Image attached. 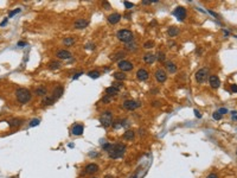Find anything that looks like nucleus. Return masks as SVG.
Instances as JSON below:
<instances>
[{"label":"nucleus","instance_id":"obj_1","mask_svg":"<svg viewBox=\"0 0 237 178\" xmlns=\"http://www.w3.org/2000/svg\"><path fill=\"white\" fill-rule=\"evenodd\" d=\"M102 148L108 153L112 159H121L126 154L127 146L123 143H106Z\"/></svg>","mask_w":237,"mask_h":178},{"label":"nucleus","instance_id":"obj_2","mask_svg":"<svg viewBox=\"0 0 237 178\" xmlns=\"http://www.w3.org/2000/svg\"><path fill=\"white\" fill-rule=\"evenodd\" d=\"M16 99L20 105H26L31 101L32 99V93L29 88H18L16 90Z\"/></svg>","mask_w":237,"mask_h":178},{"label":"nucleus","instance_id":"obj_3","mask_svg":"<svg viewBox=\"0 0 237 178\" xmlns=\"http://www.w3.org/2000/svg\"><path fill=\"white\" fill-rule=\"evenodd\" d=\"M116 38H117L120 42L125 43V44L135 41V39H134V33H133L132 30H129V29H121V30H119V31L116 32Z\"/></svg>","mask_w":237,"mask_h":178},{"label":"nucleus","instance_id":"obj_4","mask_svg":"<svg viewBox=\"0 0 237 178\" xmlns=\"http://www.w3.org/2000/svg\"><path fill=\"white\" fill-rule=\"evenodd\" d=\"M100 124L103 126V127H109L113 125L114 122V115H113V112L112 111H104L101 113L100 115Z\"/></svg>","mask_w":237,"mask_h":178},{"label":"nucleus","instance_id":"obj_5","mask_svg":"<svg viewBox=\"0 0 237 178\" xmlns=\"http://www.w3.org/2000/svg\"><path fill=\"white\" fill-rule=\"evenodd\" d=\"M209 77H210V70H209V68H206V67L200 68V69L196 72V75H194V80H196L199 84H203V83H205L206 81H209Z\"/></svg>","mask_w":237,"mask_h":178},{"label":"nucleus","instance_id":"obj_6","mask_svg":"<svg viewBox=\"0 0 237 178\" xmlns=\"http://www.w3.org/2000/svg\"><path fill=\"white\" fill-rule=\"evenodd\" d=\"M172 14H173L179 22H184V20L186 19V17H187V10H186L184 6H177V7L173 10Z\"/></svg>","mask_w":237,"mask_h":178},{"label":"nucleus","instance_id":"obj_7","mask_svg":"<svg viewBox=\"0 0 237 178\" xmlns=\"http://www.w3.org/2000/svg\"><path fill=\"white\" fill-rule=\"evenodd\" d=\"M117 68H119L120 71H122V72L126 74V72L132 71V70L134 69V65H133L132 62H129V61H127V59H122V61H120V62L117 63Z\"/></svg>","mask_w":237,"mask_h":178},{"label":"nucleus","instance_id":"obj_8","mask_svg":"<svg viewBox=\"0 0 237 178\" xmlns=\"http://www.w3.org/2000/svg\"><path fill=\"white\" fill-rule=\"evenodd\" d=\"M140 105H141L140 101H136V100H132V99H129V100H125V102L122 103V107H123V109L132 112V111H135L136 108H139Z\"/></svg>","mask_w":237,"mask_h":178},{"label":"nucleus","instance_id":"obj_9","mask_svg":"<svg viewBox=\"0 0 237 178\" xmlns=\"http://www.w3.org/2000/svg\"><path fill=\"white\" fill-rule=\"evenodd\" d=\"M99 170H100V166L97 165V164H95V163H89V164H87L86 166H84V169H83V176H86V174H95V173H97L99 172Z\"/></svg>","mask_w":237,"mask_h":178},{"label":"nucleus","instance_id":"obj_10","mask_svg":"<svg viewBox=\"0 0 237 178\" xmlns=\"http://www.w3.org/2000/svg\"><path fill=\"white\" fill-rule=\"evenodd\" d=\"M154 78H155L156 82L164 83V82H166V80H167V74H166V71H165L164 69H158V70L154 72Z\"/></svg>","mask_w":237,"mask_h":178},{"label":"nucleus","instance_id":"obj_11","mask_svg":"<svg viewBox=\"0 0 237 178\" xmlns=\"http://www.w3.org/2000/svg\"><path fill=\"white\" fill-rule=\"evenodd\" d=\"M83 131H84V125L83 124H73L71 130H70V133H71V135L78 137V135L83 134Z\"/></svg>","mask_w":237,"mask_h":178},{"label":"nucleus","instance_id":"obj_12","mask_svg":"<svg viewBox=\"0 0 237 178\" xmlns=\"http://www.w3.org/2000/svg\"><path fill=\"white\" fill-rule=\"evenodd\" d=\"M88 25H89V22H88L87 19H83V18L77 19V20H75V23H73V27H75L76 30H83V29H86Z\"/></svg>","mask_w":237,"mask_h":178},{"label":"nucleus","instance_id":"obj_13","mask_svg":"<svg viewBox=\"0 0 237 178\" xmlns=\"http://www.w3.org/2000/svg\"><path fill=\"white\" fill-rule=\"evenodd\" d=\"M63 93H64V85H63V84H57V85L53 88L51 95H52L56 100H58V99L63 95Z\"/></svg>","mask_w":237,"mask_h":178},{"label":"nucleus","instance_id":"obj_14","mask_svg":"<svg viewBox=\"0 0 237 178\" xmlns=\"http://www.w3.org/2000/svg\"><path fill=\"white\" fill-rule=\"evenodd\" d=\"M209 83H210V87L212 89H218L220 87V80L217 75H211L209 77Z\"/></svg>","mask_w":237,"mask_h":178},{"label":"nucleus","instance_id":"obj_15","mask_svg":"<svg viewBox=\"0 0 237 178\" xmlns=\"http://www.w3.org/2000/svg\"><path fill=\"white\" fill-rule=\"evenodd\" d=\"M149 77V72L145 69V68H140L138 71H136V78L139 81H147Z\"/></svg>","mask_w":237,"mask_h":178},{"label":"nucleus","instance_id":"obj_16","mask_svg":"<svg viewBox=\"0 0 237 178\" xmlns=\"http://www.w3.org/2000/svg\"><path fill=\"white\" fill-rule=\"evenodd\" d=\"M120 20H121V14L117 13V12H114V13H112V14H109V16L107 17V22H108L109 24H112V25L117 24Z\"/></svg>","mask_w":237,"mask_h":178},{"label":"nucleus","instance_id":"obj_17","mask_svg":"<svg viewBox=\"0 0 237 178\" xmlns=\"http://www.w3.org/2000/svg\"><path fill=\"white\" fill-rule=\"evenodd\" d=\"M56 57L58 59H69L71 57V52L65 50V49H59L57 52H56Z\"/></svg>","mask_w":237,"mask_h":178},{"label":"nucleus","instance_id":"obj_18","mask_svg":"<svg viewBox=\"0 0 237 178\" xmlns=\"http://www.w3.org/2000/svg\"><path fill=\"white\" fill-rule=\"evenodd\" d=\"M142 61L146 63V64H153L155 61H156V56L152 52H146L143 56H142Z\"/></svg>","mask_w":237,"mask_h":178},{"label":"nucleus","instance_id":"obj_19","mask_svg":"<svg viewBox=\"0 0 237 178\" xmlns=\"http://www.w3.org/2000/svg\"><path fill=\"white\" fill-rule=\"evenodd\" d=\"M57 100L52 96V95H46V96H44L43 99H42V106H44V107H48V106H52L55 102H56Z\"/></svg>","mask_w":237,"mask_h":178},{"label":"nucleus","instance_id":"obj_20","mask_svg":"<svg viewBox=\"0 0 237 178\" xmlns=\"http://www.w3.org/2000/svg\"><path fill=\"white\" fill-rule=\"evenodd\" d=\"M138 49H139V45L135 41L125 44V51L126 52H135V51H138Z\"/></svg>","mask_w":237,"mask_h":178},{"label":"nucleus","instance_id":"obj_21","mask_svg":"<svg viewBox=\"0 0 237 178\" xmlns=\"http://www.w3.org/2000/svg\"><path fill=\"white\" fill-rule=\"evenodd\" d=\"M165 68H166V70H167L170 74H176L177 70H178L177 64L173 63L172 61H166V62H165Z\"/></svg>","mask_w":237,"mask_h":178},{"label":"nucleus","instance_id":"obj_22","mask_svg":"<svg viewBox=\"0 0 237 178\" xmlns=\"http://www.w3.org/2000/svg\"><path fill=\"white\" fill-rule=\"evenodd\" d=\"M35 94L37 96H40V98H44L48 94V88L45 85H38L36 89H35Z\"/></svg>","mask_w":237,"mask_h":178},{"label":"nucleus","instance_id":"obj_23","mask_svg":"<svg viewBox=\"0 0 237 178\" xmlns=\"http://www.w3.org/2000/svg\"><path fill=\"white\" fill-rule=\"evenodd\" d=\"M126 55H127V52L125 51V50H121V51H119V52H116V54H114L112 57H110V59L113 61V62H120V61H122V58H125L126 57Z\"/></svg>","mask_w":237,"mask_h":178},{"label":"nucleus","instance_id":"obj_24","mask_svg":"<svg viewBox=\"0 0 237 178\" xmlns=\"http://www.w3.org/2000/svg\"><path fill=\"white\" fill-rule=\"evenodd\" d=\"M23 124H24V120H23V119H19V118H14V119H12V120L9 121V126H10V128H17V127H20Z\"/></svg>","mask_w":237,"mask_h":178},{"label":"nucleus","instance_id":"obj_25","mask_svg":"<svg viewBox=\"0 0 237 178\" xmlns=\"http://www.w3.org/2000/svg\"><path fill=\"white\" fill-rule=\"evenodd\" d=\"M135 132L133 131V130H127L125 133H123V135H122V138L125 139V140H127V141H132V140H134L135 139Z\"/></svg>","mask_w":237,"mask_h":178},{"label":"nucleus","instance_id":"obj_26","mask_svg":"<svg viewBox=\"0 0 237 178\" xmlns=\"http://www.w3.org/2000/svg\"><path fill=\"white\" fill-rule=\"evenodd\" d=\"M119 90L120 89H117V88H115V87H108V88H106V94L108 95V96H110V98H113V96H116V95H119Z\"/></svg>","mask_w":237,"mask_h":178},{"label":"nucleus","instance_id":"obj_27","mask_svg":"<svg viewBox=\"0 0 237 178\" xmlns=\"http://www.w3.org/2000/svg\"><path fill=\"white\" fill-rule=\"evenodd\" d=\"M180 33V30H179V27H177V26H170L169 29H167V35L170 36V37H177L178 35Z\"/></svg>","mask_w":237,"mask_h":178},{"label":"nucleus","instance_id":"obj_28","mask_svg":"<svg viewBox=\"0 0 237 178\" xmlns=\"http://www.w3.org/2000/svg\"><path fill=\"white\" fill-rule=\"evenodd\" d=\"M62 67V63L59 62V61H51V62H49V64H48V68L50 69V70H57V69H59Z\"/></svg>","mask_w":237,"mask_h":178},{"label":"nucleus","instance_id":"obj_29","mask_svg":"<svg viewBox=\"0 0 237 178\" xmlns=\"http://www.w3.org/2000/svg\"><path fill=\"white\" fill-rule=\"evenodd\" d=\"M113 77L116 80V81H125L126 78H127V76H126V74L125 72H122V71H116V72H114L113 74Z\"/></svg>","mask_w":237,"mask_h":178},{"label":"nucleus","instance_id":"obj_30","mask_svg":"<svg viewBox=\"0 0 237 178\" xmlns=\"http://www.w3.org/2000/svg\"><path fill=\"white\" fill-rule=\"evenodd\" d=\"M156 56V61L160 62V63H165L166 62V54L163 52V51H158V54L155 55Z\"/></svg>","mask_w":237,"mask_h":178},{"label":"nucleus","instance_id":"obj_31","mask_svg":"<svg viewBox=\"0 0 237 178\" xmlns=\"http://www.w3.org/2000/svg\"><path fill=\"white\" fill-rule=\"evenodd\" d=\"M75 42H76V39H75L73 37H66V38L63 39V44H64L65 46H71V45L75 44Z\"/></svg>","mask_w":237,"mask_h":178},{"label":"nucleus","instance_id":"obj_32","mask_svg":"<svg viewBox=\"0 0 237 178\" xmlns=\"http://www.w3.org/2000/svg\"><path fill=\"white\" fill-rule=\"evenodd\" d=\"M88 76L91 77V78H94V80H96V78H99L101 76V72L97 71V70H91V71L88 72Z\"/></svg>","mask_w":237,"mask_h":178},{"label":"nucleus","instance_id":"obj_33","mask_svg":"<svg viewBox=\"0 0 237 178\" xmlns=\"http://www.w3.org/2000/svg\"><path fill=\"white\" fill-rule=\"evenodd\" d=\"M112 127H113L114 130H119V128L123 127V126H122V120H116V121H114L113 125H112Z\"/></svg>","mask_w":237,"mask_h":178},{"label":"nucleus","instance_id":"obj_34","mask_svg":"<svg viewBox=\"0 0 237 178\" xmlns=\"http://www.w3.org/2000/svg\"><path fill=\"white\" fill-rule=\"evenodd\" d=\"M212 118L215 119V120H222L223 119V115L218 112V111H216V112H213V114H212Z\"/></svg>","mask_w":237,"mask_h":178},{"label":"nucleus","instance_id":"obj_35","mask_svg":"<svg viewBox=\"0 0 237 178\" xmlns=\"http://www.w3.org/2000/svg\"><path fill=\"white\" fill-rule=\"evenodd\" d=\"M153 46H154V42H152V41L143 43V49H152Z\"/></svg>","mask_w":237,"mask_h":178},{"label":"nucleus","instance_id":"obj_36","mask_svg":"<svg viewBox=\"0 0 237 178\" xmlns=\"http://www.w3.org/2000/svg\"><path fill=\"white\" fill-rule=\"evenodd\" d=\"M102 102H103V103H110V102H112V98L106 94V95L102 96Z\"/></svg>","mask_w":237,"mask_h":178},{"label":"nucleus","instance_id":"obj_37","mask_svg":"<svg viewBox=\"0 0 237 178\" xmlns=\"http://www.w3.org/2000/svg\"><path fill=\"white\" fill-rule=\"evenodd\" d=\"M39 122H40V120H39V119H33V120H31V121H30L29 126H30V127H35V126L39 125Z\"/></svg>","mask_w":237,"mask_h":178},{"label":"nucleus","instance_id":"obj_38","mask_svg":"<svg viewBox=\"0 0 237 178\" xmlns=\"http://www.w3.org/2000/svg\"><path fill=\"white\" fill-rule=\"evenodd\" d=\"M113 87H115V88L120 89V88H122V87H123V83H122L121 81H115V82H113Z\"/></svg>","mask_w":237,"mask_h":178},{"label":"nucleus","instance_id":"obj_39","mask_svg":"<svg viewBox=\"0 0 237 178\" xmlns=\"http://www.w3.org/2000/svg\"><path fill=\"white\" fill-rule=\"evenodd\" d=\"M20 11H22V10H20V9H16V10H12V11H11V12H10V13H9V17H10V18H11V17H13V16H16V14H18V13H19V12H20Z\"/></svg>","mask_w":237,"mask_h":178},{"label":"nucleus","instance_id":"obj_40","mask_svg":"<svg viewBox=\"0 0 237 178\" xmlns=\"http://www.w3.org/2000/svg\"><path fill=\"white\" fill-rule=\"evenodd\" d=\"M230 92L231 93H237V84H231L230 85Z\"/></svg>","mask_w":237,"mask_h":178},{"label":"nucleus","instance_id":"obj_41","mask_svg":"<svg viewBox=\"0 0 237 178\" xmlns=\"http://www.w3.org/2000/svg\"><path fill=\"white\" fill-rule=\"evenodd\" d=\"M82 74H83V72H82V71H78V72H76V74H73V75H72V77H71V78H72V80H77V78H78V77H80V76H82Z\"/></svg>","mask_w":237,"mask_h":178},{"label":"nucleus","instance_id":"obj_42","mask_svg":"<svg viewBox=\"0 0 237 178\" xmlns=\"http://www.w3.org/2000/svg\"><path fill=\"white\" fill-rule=\"evenodd\" d=\"M86 49H87V50H95V45H94L93 43H88V44L86 45Z\"/></svg>","mask_w":237,"mask_h":178},{"label":"nucleus","instance_id":"obj_43","mask_svg":"<svg viewBox=\"0 0 237 178\" xmlns=\"http://www.w3.org/2000/svg\"><path fill=\"white\" fill-rule=\"evenodd\" d=\"M123 4H125V6H126V9H132V7H134V4H132V3L123 1Z\"/></svg>","mask_w":237,"mask_h":178},{"label":"nucleus","instance_id":"obj_44","mask_svg":"<svg viewBox=\"0 0 237 178\" xmlns=\"http://www.w3.org/2000/svg\"><path fill=\"white\" fill-rule=\"evenodd\" d=\"M218 112H219V113H220V114L224 116V114H226V113H228V109H226V108H219V109H218Z\"/></svg>","mask_w":237,"mask_h":178},{"label":"nucleus","instance_id":"obj_45","mask_svg":"<svg viewBox=\"0 0 237 178\" xmlns=\"http://www.w3.org/2000/svg\"><path fill=\"white\" fill-rule=\"evenodd\" d=\"M193 113H194V115H196L198 119H200V118H202V114H200V112H199L198 109H194V111H193Z\"/></svg>","mask_w":237,"mask_h":178},{"label":"nucleus","instance_id":"obj_46","mask_svg":"<svg viewBox=\"0 0 237 178\" xmlns=\"http://www.w3.org/2000/svg\"><path fill=\"white\" fill-rule=\"evenodd\" d=\"M206 178H218V174L217 173H210V174H207V177Z\"/></svg>","mask_w":237,"mask_h":178},{"label":"nucleus","instance_id":"obj_47","mask_svg":"<svg viewBox=\"0 0 237 178\" xmlns=\"http://www.w3.org/2000/svg\"><path fill=\"white\" fill-rule=\"evenodd\" d=\"M202 51H203V49H202V48H197V50H196V54H197L198 56H200V55H202Z\"/></svg>","mask_w":237,"mask_h":178},{"label":"nucleus","instance_id":"obj_48","mask_svg":"<svg viewBox=\"0 0 237 178\" xmlns=\"http://www.w3.org/2000/svg\"><path fill=\"white\" fill-rule=\"evenodd\" d=\"M103 6H104V7H106V9H108V10H109V9H110V4H108V3H107V1H103Z\"/></svg>","mask_w":237,"mask_h":178},{"label":"nucleus","instance_id":"obj_49","mask_svg":"<svg viewBox=\"0 0 237 178\" xmlns=\"http://www.w3.org/2000/svg\"><path fill=\"white\" fill-rule=\"evenodd\" d=\"M7 20H9V19H7V18H5V19H4V22H1V24H0V26H5V25L7 24Z\"/></svg>","mask_w":237,"mask_h":178},{"label":"nucleus","instance_id":"obj_50","mask_svg":"<svg viewBox=\"0 0 237 178\" xmlns=\"http://www.w3.org/2000/svg\"><path fill=\"white\" fill-rule=\"evenodd\" d=\"M209 12H210V13H211V14H212L213 17H216V18H218V17H219V16H218V14H217L216 12H213V11H211V10H209Z\"/></svg>","mask_w":237,"mask_h":178},{"label":"nucleus","instance_id":"obj_51","mask_svg":"<svg viewBox=\"0 0 237 178\" xmlns=\"http://www.w3.org/2000/svg\"><path fill=\"white\" fill-rule=\"evenodd\" d=\"M232 114H233V116H231V118H232V120H235V121H237V115H236V114H237V113H236V112H232Z\"/></svg>","mask_w":237,"mask_h":178},{"label":"nucleus","instance_id":"obj_52","mask_svg":"<svg viewBox=\"0 0 237 178\" xmlns=\"http://www.w3.org/2000/svg\"><path fill=\"white\" fill-rule=\"evenodd\" d=\"M223 32H224V36H225V37H228V36L230 35V32H229L228 30H223Z\"/></svg>","mask_w":237,"mask_h":178},{"label":"nucleus","instance_id":"obj_53","mask_svg":"<svg viewBox=\"0 0 237 178\" xmlns=\"http://www.w3.org/2000/svg\"><path fill=\"white\" fill-rule=\"evenodd\" d=\"M25 45H26L25 42H19V43H18V46H25Z\"/></svg>","mask_w":237,"mask_h":178},{"label":"nucleus","instance_id":"obj_54","mask_svg":"<svg viewBox=\"0 0 237 178\" xmlns=\"http://www.w3.org/2000/svg\"><path fill=\"white\" fill-rule=\"evenodd\" d=\"M158 105H159V102H158V101H154V102H152V106H153V107H158Z\"/></svg>","mask_w":237,"mask_h":178},{"label":"nucleus","instance_id":"obj_55","mask_svg":"<svg viewBox=\"0 0 237 178\" xmlns=\"http://www.w3.org/2000/svg\"><path fill=\"white\" fill-rule=\"evenodd\" d=\"M104 178H114V177L110 176V174H107V176H104Z\"/></svg>","mask_w":237,"mask_h":178},{"label":"nucleus","instance_id":"obj_56","mask_svg":"<svg viewBox=\"0 0 237 178\" xmlns=\"http://www.w3.org/2000/svg\"><path fill=\"white\" fill-rule=\"evenodd\" d=\"M130 178H138V176H136V174H133V176H132Z\"/></svg>","mask_w":237,"mask_h":178},{"label":"nucleus","instance_id":"obj_57","mask_svg":"<svg viewBox=\"0 0 237 178\" xmlns=\"http://www.w3.org/2000/svg\"><path fill=\"white\" fill-rule=\"evenodd\" d=\"M93 178H97V177H93Z\"/></svg>","mask_w":237,"mask_h":178},{"label":"nucleus","instance_id":"obj_58","mask_svg":"<svg viewBox=\"0 0 237 178\" xmlns=\"http://www.w3.org/2000/svg\"><path fill=\"white\" fill-rule=\"evenodd\" d=\"M236 154H237V151H236Z\"/></svg>","mask_w":237,"mask_h":178}]
</instances>
